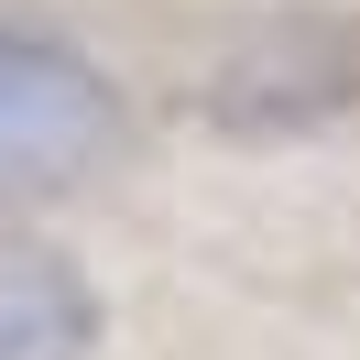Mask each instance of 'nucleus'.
Returning a JSON list of instances; mask_svg holds the SVG:
<instances>
[{
  "instance_id": "obj_1",
  "label": "nucleus",
  "mask_w": 360,
  "mask_h": 360,
  "mask_svg": "<svg viewBox=\"0 0 360 360\" xmlns=\"http://www.w3.org/2000/svg\"><path fill=\"white\" fill-rule=\"evenodd\" d=\"M120 142H131V110L88 55L33 22H0V207L77 197L88 175H110Z\"/></svg>"
},
{
  "instance_id": "obj_2",
  "label": "nucleus",
  "mask_w": 360,
  "mask_h": 360,
  "mask_svg": "<svg viewBox=\"0 0 360 360\" xmlns=\"http://www.w3.org/2000/svg\"><path fill=\"white\" fill-rule=\"evenodd\" d=\"M98 284L55 240H0V360H88Z\"/></svg>"
}]
</instances>
